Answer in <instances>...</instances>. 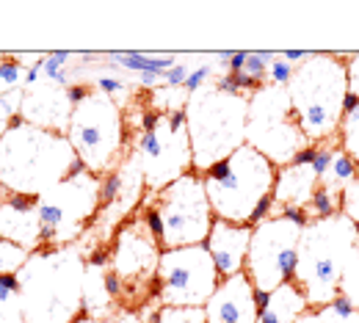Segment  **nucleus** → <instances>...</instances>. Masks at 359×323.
I'll return each instance as SVG.
<instances>
[{
  "label": "nucleus",
  "instance_id": "nucleus-1",
  "mask_svg": "<svg viewBox=\"0 0 359 323\" xmlns=\"http://www.w3.org/2000/svg\"><path fill=\"white\" fill-rule=\"evenodd\" d=\"M17 279L25 323H72L83 315L86 260L75 243L31 252Z\"/></svg>",
  "mask_w": 359,
  "mask_h": 323
},
{
  "label": "nucleus",
  "instance_id": "nucleus-2",
  "mask_svg": "<svg viewBox=\"0 0 359 323\" xmlns=\"http://www.w3.org/2000/svg\"><path fill=\"white\" fill-rule=\"evenodd\" d=\"M89 172L67 133L22 125L0 136V185L6 193L42 196L67 177Z\"/></svg>",
  "mask_w": 359,
  "mask_h": 323
},
{
  "label": "nucleus",
  "instance_id": "nucleus-3",
  "mask_svg": "<svg viewBox=\"0 0 359 323\" xmlns=\"http://www.w3.org/2000/svg\"><path fill=\"white\" fill-rule=\"evenodd\" d=\"M199 177L205 183L216 219L255 227L273 216L276 166L255 146L243 144Z\"/></svg>",
  "mask_w": 359,
  "mask_h": 323
},
{
  "label": "nucleus",
  "instance_id": "nucleus-4",
  "mask_svg": "<svg viewBox=\"0 0 359 323\" xmlns=\"http://www.w3.org/2000/svg\"><path fill=\"white\" fill-rule=\"evenodd\" d=\"M346 58L348 53H310L307 61L296 67L287 83L293 114L310 144H326L337 139L348 105Z\"/></svg>",
  "mask_w": 359,
  "mask_h": 323
},
{
  "label": "nucleus",
  "instance_id": "nucleus-5",
  "mask_svg": "<svg viewBox=\"0 0 359 323\" xmlns=\"http://www.w3.org/2000/svg\"><path fill=\"white\" fill-rule=\"evenodd\" d=\"M357 243V224L343 213L329 219H310L304 224L293 282L304 290L313 310L326 307L340 296V279Z\"/></svg>",
  "mask_w": 359,
  "mask_h": 323
},
{
  "label": "nucleus",
  "instance_id": "nucleus-6",
  "mask_svg": "<svg viewBox=\"0 0 359 323\" xmlns=\"http://www.w3.org/2000/svg\"><path fill=\"white\" fill-rule=\"evenodd\" d=\"M194 172L205 174L246 144L249 94H224L213 83L185 99Z\"/></svg>",
  "mask_w": 359,
  "mask_h": 323
},
{
  "label": "nucleus",
  "instance_id": "nucleus-7",
  "mask_svg": "<svg viewBox=\"0 0 359 323\" xmlns=\"http://www.w3.org/2000/svg\"><path fill=\"white\" fill-rule=\"evenodd\" d=\"M67 139L91 174L102 177L122 166L128 139V122L119 102L100 92H91L81 105L72 108Z\"/></svg>",
  "mask_w": 359,
  "mask_h": 323
},
{
  "label": "nucleus",
  "instance_id": "nucleus-8",
  "mask_svg": "<svg viewBox=\"0 0 359 323\" xmlns=\"http://www.w3.org/2000/svg\"><path fill=\"white\" fill-rule=\"evenodd\" d=\"M246 144L255 146L260 155H266L276 169L293 163V158L304 146H310L293 114L287 86L263 83L257 92L249 94Z\"/></svg>",
  "mask_w": 359,
  "mask_h": 323
},
{
  "label": "nucleus",
  "instance_id": "nucleus-9",
  "mask_svg": "<svg viewBox=\"0 0 359 323\" xmlns=\"http://www.w3.org/2000/svg\"><path fill=\"white\" fill-rule=\"evenodd\" d=\"M133 155L141 166L149 196H158L163 188L177 183L185 174H191L194 155H191L185 111H161L158 122L149 130L138 133L133 144Z\"/></svg>",
  "mask_w": 359,
  "mask_h": 323
},
{
  "label": "nucleus",
  "instance_id": "nucleus-10",
  "mask_svg": "<svg viewBox=\"0 0 359 323\" xmlns=\"http://www.w3.org/2000/svg\"><path fill=\"white\" fill-rule=\"evenodd\" d=\"M102 207V183L97 174L83 172L67 177L64 183L50 188L39 196V221L45 246L75 243L91 219H97Z\"/></svg>",
  "mask_w": 359,
  "mask_h": 323
},
{
  "label": "nucleus",
  "instance_id": "nucleus-11",
  "mask_svg": "<svg viewBox=\"0 0 359 323\" xmlns=\"http://www.w3.org/2000/svg\"><path fill=\"white\" fill-rule=\"evenodd\" d=\"M155 213L161 216V249L199 246L213 230V207L205 183L196 172L180 177L152 199Z\"/></svg>",
  "mask_w": 359,
  "mask_h": 323
},
{
  "label": "nucleus",
  "instance_id": "nucleus-12",
  "mask_svg": "<svg viewBox=\"0 0 359 323\" xmlns=\"http://www.w3.org/2000/svg\"><path fill=\"white\" fill-rule=\"evenodd\" d=\"M219 282L222 274L205 243L161 252L155 271V296L161 307H205Z\"/></svg>",
  "mask_w": 359,
  "mask_h": 323
},
{
  "label": "nucleus",
  "instance_id": "nucleus-13",
  "mask_svg": "<svg viewBox=\"0 0 359 323\" xmlns=\"http://www.w3.org/2000/svg\"><path fill=\"white\" fill-rule=\"evenodd\" d=\"M302 230H304V224H299L282 213L269 216L266 221L252 227L243 274L249 277L257 293H271L279 284L293 279Z\"/></svg>",
  "mask_w": 359,
  "mask_h": 323
},
{
  "label": "nucleus",
  "instance_id": "nucleus-14",
  "mask_svg": "<svg viewBox=\"0 0 359 323\" xmlns=\"http://www.w3.org/2000/svg\"><path fill=\"white\" fill-rule=\"evenodd\" d=\"M161 252L163 249L152 238L144 216L141 219H130L128 224H122L119 232H116V243H114V254H111V271L122 282L135 284L133 296H138V287L147 279L155 282Z\"/></svg>",
  "mask_w": 359,
  "mask_h": 323
},
{
  "label": "nucleus",
  "instance_id": "nucleus-15",
  "mask_svg": "<svg viewBox=\"0 0 359 323\" xmlns=\"http://www.w3.org/2000/svg\"><path fill=\"white\" fill-rule=\"evenodd\" d=\"M208 323H257L260 307H257V290L246 274L224 277L219 282L216 293L205 304Z\"/></svg>",
  "mask_w": 359,
  "mask_h": 323
},
{
  "label": "nucleus",
  "instance_id": "nucleus-16",
  "mask_svg": "<svg viewBox=\"0 0 359 323\" xmlns=\"http://www.w3.org/2000/svg\"><path fill=\"white\" fill-rule=\"evenodd\" d=\"M20 116L34 128L67 133L69 130V119H72V102H69L64 86L42 78L34 86H25Z\"/></svg>",
  "mask_w": 359,
  "mask_h": 323
},
{
  "label": "nucleus",
  "instance_id": "nucleus-17",
  "mask_svg": "<svg viewBox=\"0 0 359 323\" xmlns=\"http://www.w3.org/2000/svg\"><path fill=\"white\" fill-rule=\"evenodd\" d=\"M0 238L22 246L25 252L42 249V221H39V196L6 193L0 202Z\"/></svg>",
  "mask_w": 359,
  "mask_h": 323
},
{
  "label": "nucleus",
  "instance_id": "nucleus-18",
  "mask_svg": "<svg viewBox=\"0 0 359 323\" xmlns=\"http://www.w3.org/2000/svg\"><path fill=\"white\" fill-rule=\"evenodd\" d=\"M249 240H252V227L229 224V221H222V219L213 221V230L208 235L205 246H208V252H210L222 279L243 274L246 254H249Z\"/></svg>",
  "mask_w": 359,
  "mask_h": 323
},
{
  "label": "nucleus",
  "instance_id": "nucleus-19",
  "mask_svg": "<svg viewBox=\"0 0 359 323\" xmlns=\"http://www.w3.org/2000/svg\"><path fill=\"white\" fill-rule=\"evenodd\" d=\"M320 185V177L315 174L313 166H299L287 163L276 169V183H273V216L279 207H310L315 191Z\"/></svg>",
  "mask_w": 359,
  "mask_h": 323
},
{
  "label": "nucleus",
  "instance_id": "nucleus-20",
  "mask_svg": "<svg viewBox=\"0 0 359 323\" xmlns=\"http://www.w3.org/2000/svg\"><path fill=\"white\" fill-rule=\"evenodd\" d=\"M307 310H310V301H307L304 290L290 279L269 293V301L260 310L257 323H296Z\"/></svg>",
  "mask_w": 359,
  "mask_h": 323
},
{
  "label": "nucleus",
  "instance_id": "nucleus-21",
  "mask_svg": "<svg viewBox=\"0 0 359 323\" xmlns=\"http://www.w3.org/2000/svg\"><path fill=\"white\" fill-rule=\"evenodd\" d=\"M105 266L86 263V279H83V315L94 321H108L114 315V298L105 287Z\"/></svg>",
  "mask_w": 359,
  "mask_h": 323
},
{
  "label": "nucleus",
  "instance_id": "nucleus-22",
  "mask_svg": "<svg viewBox=\"0 0 359 323\" xmlns=\"http://www.w3.org/2000/svg\"><path fill=\"white\" fill-rule=\"evenodd\" d=\"M359 177V166L337 146V152H334V158H332V163H329V169L323 172V177H320V185L326 188V191H332L334 196H340L343 199V191L348 188V185L354 183Z\"/></svg>",
  "mask_w": 359,
  "mask_h": 323
},
{
  "label": "nucleus",
  "instance_id": "nucleus-23",
  "mask_svg": "<svg viewBox=\"0 0 359 323\" xmlns=\"http://www.w3.org/2000/svg\"><path fill=\"white\" fill-rule=\"evenodd\" d=\"M0 323H25L17 274L0 277Z\"/></svg>",
  "mask_w": 359,
  "mask_h": 323
},
{
  "label": "nucleus",
  "instance_id": "nucleus-24",
  "mask_svg": "<svg viewBox=\"0 0 359 323\" xmlns=\"http://www.w3.org/2000/svg\"><path fill=\"white\" fill-rule=\"evenodd\" d=\"M337 144H340V149L359 166V99L354 105H348V111H346V116H343V122H340Z\"/></svg>",
  "mask_w": 359,
  "mask_h": 323
},
{
  "label": "nucleus",
  "instance_id": "nucleus-25",
  "mask_svg": "<svg viewBox=\"0 0 359 323\" xmlns=\"http://www.w3.org/2000/svg\"><path fill=\"white\" fill-rule=\"evenodd\" d=\"M271 58H273V50H246V64H243L241 75H246L249 81H255L257 86H263L266 78H269Z\"/></svg>",
  "mask_w": 359,
  "mask_h": 323
},
{
  "label": "nucleus",
  "instance_id": "nucleus-26",
  "mask_svg": "<svg viewBox=\"0 0 359 323\" xmlns=\"http://www.w3.org/2000/svg\"><path fill=\"white\" fill-rule=\"evenodd\" d=\"M318 312H320L323 323H359V310L346 296H337L334 301H329Z\"/></svg>",
  "mask_w": 359,
  "mask_h": 323
},
{
  "label": "nucleus",
  "instance_id": "nucleus-27",
  "mask_svg": "<svg viewBox=\"0 0 359 323\" xmlns=\"http://www.w3.org/2000/svg\"><path fill=\"white\" fill-rule=\"evenodd\" d=\"M28 257H31V252H25L22 246H17V243L0 238V277H6V274H20V268L28 263Z\"/></svg>",
  "mask_w": 359,
  "mask_h": 323
},
{
  "label": "nucleus",
  "instance_id": "nucleus-28",
  "mask_svg": "<svg viewBox=\"0 0 359 323\" xmlns=\"http://www.w3.org/2000/svg\"><path fill=\"white\" fill-rule=\"evenodd\" d=\"M307 213H310V219H329V216H337V213H340V196H334L332 191H326L323 185H318V191H315Z\"/></svg>",
  "mask_w": 359,
  "mask_h": 323
},
{
  "label": "nucleus",
  "instance_id": "nucleus-29",
  "mask_svg": "<svg viewBox=\"0 0 359 323\" xmlns=\"http://www.w3.org/2000/svg\"><path fill=\"white\" fill-rule=\"evenodd\" d=\"M155 323H208L205 307H161Z\"/></svg>",
  "mask_w": 359,
  "mask_h": 323
},
{
  "label": "nucleus",
  "instance_id": "nucleus-30",
  "mask_svg": "<svg viewBox=\"0 0 359 323\" xmlns=\"http://www.w3.org/2000/svg\"><path fill=\"white\" fill-rule=\"evenodd\" d=\"M340 296H346L354 307L359 310V243L343 271V279H340Z\"/></svg>",
  "mask_w": 359,
  "mask_h": 323
},
{
  "label": "nucleus",
  "instance_id": "nucleus-31",
  "mask_svg": "<svg viewBox=\"0 0 359 323\" xmlns=\"http://www.w3.org/2000/svg\"><path fill=\"white\" fill-rule=\"evenodd\" d=\"M293 72H296V67H293L282 53H273V58H271V64H269V78H266V83L287 86L290 78H293Z\"/></svg>",
  "mask_w": 359,
  "mask_h": 323
},
{
  "label": "nucleus",
  "instance_id": "nucleus-32",
  "mask_svg": "<svg viewBox=\"0 0 359 323\" xmlns=\"http://www.w3.org/2000/svg\"><path fill=\"white\" fill-rule=\"evenodd\" d=\"M340 213L346 219H351L354 224H359V177L354 183L343 191V199H340Z\"/></svg>",
  "mask_w": 359,
  "mask_h": 323
},
{
  "label": "nucleus",
  "instance_id": "nucleus-33",
  "mask_svg": "<svg viewBox=\"0 0 359 323\" xmlns=\"http://www.w3.org/2000/svg\"><path fill=\"white\" fill-rule=\"evenodd\" d=\"M191 72H194V67H191V64H185V61H177L172 69H166V72H163L161 83H166L169 89H182Z\"/></svg>",
  "mask_w": 359,
  "mask_h": 323
},
{
  "label": "nucleus",
  "instance_id": "nucleus-34",
  "mask_svg": "<svg viewBox=\"0 0 359 323\" xmlns=\"http://www.w3.org/2000/svg\"><path fill=\"white\" fill-rule=\"evenodd\" d=\"M346 75H348V94L359 99V53H348V58H346Z\"/></svg>",
  "mask_w": 359,
  "mask_h": 323
},
{
  "label": "nucleus",
  "instance_id": "nucleus-35",
  "mask_svg": "<svg viewBox=\"0 0 359 323\" xmlns=\"http://www.w3.org/2000/svg\"><path fill=\"white\" fill-rule=\"evenodd\" d=\"M102 323H144V321H141L138 310H128V307H122L119 312H114L108 321H102Z\"/></svg>",
  "mask_w": 359,
  "mask_h": 323
},
{
  "label": "nucleus",
  "instance_id": "nucleus-36",
  "mask_svg": "<svg viewBox=\"0 0 359 323\" xmlns=\"http://www.w3.org/2000/svg\"><path fill=\"white\" fill-rule=\"evenodd\" d=\"M296 323H323V318H320V312H318V310L310 307V310H307V312H304Z\"/></svg>",
  "mask_w": 359,
  "mask_h": 323
},
{
  "label": "nucleus",
  "instance_id": "nucleus-37",
  "mask_svg": "<svg viewBox=\"0 0 359 323\" xmlns=\"http://www.w3.org/2000/svg\"><path fill=\"white\" fill-rule=\"evenodd\" d=\"M72 323H100V321H94V318H86V315H81L78 321H72Z\"/></svg>",
  "mask_w": 359,
  "mask_h": 323
},
{
  "label": "nucleus",
  "instance_id": "nucleus-38",
  "mask_svg": "<svg viewBox=\"0 0 359 323\" xmlns=\"http://www.w3.org/2000/svg\"><path fill=\"white\" fill-rule=\"evenodd\" d=\"M0 202H3V185H0Z\"/></svg>",
  "mask_w": 359,
  "mask_h": 323
}]
</instances>
